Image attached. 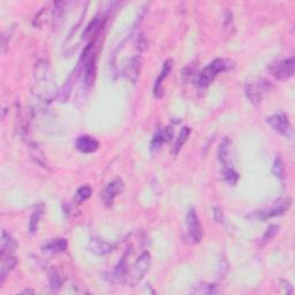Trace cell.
Returning a JSON list of instances; mask_svg holds the SVG:
<instances>
[{"label":"cell","instance_id":"9c48e42d","mask_svg":"<svg viewBox=\"0 0 295 295\" xmlns=\"http://www.w3.org/2000/svg\"><path fill=\"white\" fill-rule=\"evenodd\" d=\"M139 70H141V58L138 55H134L123 67L122 74L131 83H136L139 77Z\"/></svg>","mask_w":295,"mask_h":295},{"label":"cell","instance_id":"4316f807","mask_svg":"<svg viewBox=\"0 0 295 295\" xmlns=\"http://www.w3.org/2000/svg\"><path fill=\"white\" fill-rule=\"evenodd\" d=\"M278 230H279V226L271 225L269 229L266 230V232L263 234V237L261 238V245H265V243L269 242L271 239H273L274 235L278 233Z\"/></svg>","mask_w":295,"mask_h":295},{"label":"cell","instance_id":"e0dca14e","mask_svg":"<svg viewBox=\"0 0 295 295\" xmlns=\"http://www.w3.org/2000/svg\"><path fill=\"white\" fill-rule=\"evenodd\" d=\"M218 158L219 162L223 164V167L232 166L231 164V141L229 137H225L219 144Z\"/></svg>","mask_w":295,"mask_h":295},{"label":"cell","instance_id":"d6986e66","mask_svg":"<svg viewBox=\"0 0 295 295\" xmlns=\"http://www.w3.org/2000/svg\"><path fill=\"white\" fill-rule=\"evenodd\" d=\"M17 258L14 256H3L2 257V268H0V284L5 281L6 277L9 276L12 270L17 265Z\"/></svg>","mask_w":295,"mask_h":295},{"label":"cell","instance_id":"8992f818","mask_svg":"<svg viewBox=\"0 0 295 295\" xmlns=\"http://www.w3.org/2000/svg\"><path fill=\"white\" fill-rule=\"evenodd\" d=\"M187 229L190 240L194 243H198L202 240L201 223L195 209H190L187 213Z\"/></svg>","mask_w":295,"mask_h":295},{"label":"cell","instance_id":"ba28073f","mask_svg":"<svg viewBox=\"0 0 295 295\" xmlns=\"http://www.w3.org/2000/svg\"><path fill=\"white\" fill-rule=\"evenodd\" d=\"M125 188V185H123V181L121 179H114L113 181H111L109 185L105 187L104 191H103V202L105 203L106 206H111L113 204L114 198L118 196L119 194H121Z\"/></svg>","mask_w":295,"mask_h":295},{"label":"cell","instance_id":"7402d4cb","mask_svg":"<svg viewBox=\"0 0 295 295\" xmlns=\"http://www.w3.org/2000/svg\"><path fill=\"white\" fill-rule=\"evenodd\" d=\"M30 154H31V157H33V159L36 162V164H38L39 166L44 167V169H47L45 158H44V155L42 153V150L39 149L38 144H36V143H31Z\"/></svg>","mask_w":295,"mask_h":295},{"label":"cell","instance_id":"f546056e","mask_svg":"<svg viewBox=\"0 0 295 295\" xmlns=\"http://www.w3.org/2000/svg\"><path fill=\"white\" fill-rule=\"evenodd\" d=\"M213 218L219 224H222L224 222V214H223V211L218 206H214L213 208Z\"/></svg>","mask_w":295,"mask_h":295},{"label":"cell","instance_id":"52a82bcc","mask_svg":"<svg viewBox=\"0 0 295 295\" xmlns=\"http://www.w3.org/2000/svg\"><path fill=\"white\" fill-rule=\"evenodd\" d=\"M290 205H292V198L287 197L285 200L279 201L276 205L272 206V208L264 211H260V212L256 213V217L260 219V220H266V219L281 216V214H284L286 211L290 208Z\"/></svg>","mask_w":295,"mask_h":295},{"label":"cell","instance_id":"83f0119b","mask_svg":"<svg viewBox=\"0 0 295 295\" xmlns=\"http://www.w3.org/2000/svg\"><path fill=\"white\" fill-rule=\"evenodd\" d=\"M272 172L274 175H276V177L282 179V175H284V165H282V161H281L280 156H277V158L274 159Z\"/></svg>","mask_w":295,"mask_h":295},{"label":"cell","instance_id":"6da1fadb","mask_svg":"<svg viewBox=\"0 0 295 295\" xmlns=\"http://www.w3.org/2000/svg\"><path fill=\"white\" fill-rule=\"evenodd\" d=\"M53 77L49 62L39 60L35 66V86L37 89L34 93L35 98H38L44 103H50L54 97Z\"/></svg>","mask_w":295,"mask_h":295},{"label":"cell","instance_id":"7c38bea8","mask_svg":"<svg viewBox=\"0 0 295 295\" xmlns=\"http://www.w3.org/2000/svg\"><path fill=\"white\" fill-rule=\"evenodd\" d=\"M75 146H77L80 153L93 154L99 149V142L94 137L83 135V136L78 137L77 142H75Z\"/></svg>","mask_w":295,"mask_h":295},{"label":"cell","instance_id":"7a4b0ae2","mask_svg":"<svg viewBox=\"0 0 295 295\" xmlns=\"http://www.w3.org/2000/svg\"><path fill=\"white\" fill-rule=\"evenodd\" d=\"M151 266V256L148 252L142 253L139 257L134 263L133 268L130 271L127 272V276L125 279V284L130 287H134L139 281L142 280L143 277L145 276L148 271H149Z\"/></svg>","mask_w":295,"mask_h":295},{"label":"cell","instance_id":"5b68a950","mask_svg":"<svg viewBox=\"0 0 295 295\" xmlns=\"http://www.w3.org/2000/svg\"><path fill=\"white\" fill-rule=\"evenodd\" d=\"M294 65V58L284 59L271 67V71H272L273 77L279 81H286V80L293 78Z\"/></svg>","mask_w":295,"mask_h":295},{"label":"cell","instance_id":"4fadbf2b","mask_svg":"<svg viewBox=\"0 0 295 295\" xmlns=\"http://www.w3.org/2000/svg\"><path fill=\"white\" fill-rule=\"evenodd\" d=\"M172 67H173V61L170 60V59L169 60H166L164 62V65H163L161 74H159V77L157 78L156 83H155V87H154V95L156 98H162L163 95H164L163 82H164V80L169 77L171 70H172Z\"/></svg>","mask_w":295,"mask_h":295},{"label":"cell","instance_id":"44dd1931","mask_svg":"<svg viewBox=\"0 0 295 295\" xmlns=\"http://www.w3.org/2000/svg\"><path fill=\"white\" fill-rule=\"evenodd\" d=\"M190 128L189 127H183V128L181 129L180 134H179V136L177 138V141H175V144H174V148L172 150V154L173 155H178L179 151L181 150V148L183 146V144L187 142V139H188L189 135H190Z\"/></svg>","mask_w":295,"mask_h":295},{"label":"cell","instance_id":"30bf717a","mask_svg":"<svg viewBox=\"0 0 295 295\" xmlns=\"http://www.w3.org/2000/svg\"><path fill=\"white\" fill-rule=\"evenodd\" d=\"M266 90V83H258V85H254V83H248L246 85L245 93L248 101L252 103L254 106H258L262 101L263 91Z\"/></svg>","mask_w":295,"mask_h":295},{"label":"cell","instance_id":"8fae6325","mask_svg":"<svg viewBox=\"0 0 295 295\" xmlns=\"http://www.w3.org/2000/svg\"><path fill=\"white\" fill-rule=\"evenodd\" d=\"M105 21H106L105 15L103 14L96 15V17L93 19V21L87 26L85 31H83L82 38L87 39V38H93L95 37V36H97L99 34V31L103 29V27H104Z\"/></svg>","mask_w":295,"mask_h":295},{"label":"cell","instance_id":"ac0fdd59","mask_svg":"<svg viewBox=\"0 0 295 295\" xmlns=\"http://www.w3.org/2000/svg\"><path fill=\"white\" fill-rule=\"evenodd\" d=\"M44 210H45V205H44L43 203H39V204L35 206L33 213H31L30 222H29V233L31 235L37 232L39 222H41V219L43 217Z\"/></svg>","mask_w":295,"mask_h":295},{"label":"cell","instance_id":"ffe728a7","mask_svg":"<svg viewBox=\"0 0 295 295\" xmlns=\"http://www.w3.org/2000/svg\"><path fill=\"white\" fill-rule=\"evenodd\" d=\"M67 248V241L65 239H54V240L50 241L43 247L44 250L46 252H53V253H60L65 252Z\"/></svg>","mask_w":295,"mask_h":295},{"label":"cell","instance_id":"484cf974","mask_svg":"<svg viewBox=\"0 0 295 295\" xmlns=\"http://www.w3.org/2000/svg\"><path fill=\"white\" fill-rule=\"evenodd\" d=\"M71 81H73V75H71V77L68 78V80H67L65 85H63L62 89L60 91H59L58 99L61 103H65L67 101V99H68V97H69L70 91H71V86H73V83H71Z\"/></svg>","mask_w":295,"mask_h":295},{"label":"cell","instance_id":"f1b7e54d","mask_svg":"<svg viewBox=\"0 0 295 295\" xmlns=\"http://www.w3.org/2000/svg\"><path fill=\"white\" fill-rule=\"evenodd\" d=\"M62 285V280L61 278L59 277V274L57 273H53L52 276L50 278V286L52 290H59L60 289V287Z\"/></svg>","mask_w":295,"mask_h":295},{"label":"cell","instance_id":"d4e9b609","mask_svg":"<svg viewBox=\"0 0 295 295\" xmlns=\"http://www.w3.org/2000/svg\"><path fill=\"white\" fill-rule=\"evenodd\" d=\"M91 194H93V189L89 186H83L81 188H79L77 194H75V202L78 204H81V203L87 201L91 196Z\"/></svg>","mask_w":295,"mask_h":295},{"label":"cell","instance_id":"277c9868","mask_svg":"<svg viewBox=\"0 0 295 295\" xmlns=\"http://www.w3.org/2000/svg\"><path fill=\"white\" fill-rule=\"evenodd\" d=\"M266 122L272 127V128L288 139H293L294 137V131L293 127L290 125L288 120V117L284 112H278L272 115H270L269 118H266Z\"/></svg>","mask_w":295,"mask_h":295},{"label":"cell","instance_id":"cb8c5ba5","mask_svg":"<svg viewBox=\"0 0 295 295\" xmlns=\"http://www.w3.org/2000/svg\"><path fill=\"white\" fill-rule=\"evenodd\" d=\"M218 292L217 286L211 284H200L191 289V293L194 294H217Z\"/></svg>","mask_w":295,"mask_h":295},{"label":"cell","instance_id":"2e32d148","mask_svg":"<svg viewBox=\"0 0 295 295\" xmlns=\"http://www.w3.org/2000/svg\"><path fill=\"white\" fill-rule=\"evenodd\" d=\"M173 137V129L172 127L161 129L155 135L153 141H151V150H158L165 142H170L171 138Z\"/></svg>","mask_w":295,"mask_h":295},{"label":"cell","instance_id":"5bb4252c","mask_svg":"<svg viewBox=\"0 0 295 295\" xmlns=\"http://www.w3.org/2000/svg\"><path fill=\"white\" fill-rule=\"evenodd\" d=\"M17 240L10 233L4 231L2 234V241H0V256H11L17 249Z\"/></svg>","mask_w":295,"mask_h":295},{"label":"cell","instance_id":"3957f363","mask_svg":"<svg viewBox=\"0 0 295 295\" xmlns=\"http://www.w3.org/2000/svg\"><path fill=\"white\" fill-rule=\"evenodd\" d=\"M227 68V63L224 59H216L203 69L197 78V85L201 88L209 87L220 71Z\"/></svg>","mask_w":295,"mask_h":295},{"label":"cell","instance_id":"603a6c76","mask_svg":"<svg viewBox=\"0 0 295 295\" xmlns=\"http://www.w3.org/2000/svg\"><path fill=\"white\" fill-rule=\"evenodd\" d=\"M223 177H224L225 181L230 183L231 186H235L239 180V174L237 171L233 169V166L223 167Z\"/></svg>","mask_w":295,"mask_h":295},{"label":"cell","instance_id":"9a60e30c","mask_svg":"<svg viewBox=\"0 0 295 295\" xmlns=\"http://www.w3.org/2000/svg\"><path fill=\"white\" fill-rule=\"evenodd\" d=\"M113 248L114 247L111 245V243L104 240H101V239H93V240L89 242L90 252L97 255V256H105V255L112 252Z\"/></svg>","mask_w":295,"mask_h":295}]
</instances>
